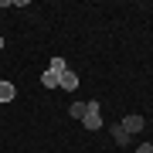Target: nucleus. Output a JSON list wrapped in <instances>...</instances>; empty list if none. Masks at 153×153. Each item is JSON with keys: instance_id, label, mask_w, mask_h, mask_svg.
Wrapping results in <instances>:
<instances>
[{"instance_id": "1", "label": "nucleus", "mask_w": 153, "mask_h": 153, "mask_svg": "<svg viewBox=\"0 0 153 153\" xmlns=\"http://www.w3.org/2000/svg\"><path fill=\"white\" fill-rule=\"evenodd\" d=\"M85 129H99L102 126V112H99V102H85Z\"/></svg>"}, {"instance_id": "2", "label": "nucleus", "mask_w": 153, "mask_h": 153, "mask_svg": "<svg viewBox=\"0 0 153 153\" xmlns=\"http://www.w3.org/2000/svg\"><path fill=\"white\" fill-rule=\"evenodd\" d=\"M119 126H123L126 133H129V136H136V133L143 129V126H146V119H143V116H126V119H123Z\"/></svg>"}, {"instance_id": "3", "label": "nucleus", "mask_w": 153, "mask_h": 153, "mask_svg": "<svg viewBox=\"0 0 153 153\" xmlns=\"http://www.w3.org/2000/svg\"><path fill=\"white\" fill-rule=\"evenodd\" d=\"M58 88H65V92H75V88H78V75H75V71H65V75H58Z\"/></svg>"}, {"instance_id": "4", "label": "nucleus", "mask_w": 153, "mask_h": 153, "mask_svg": "<svg viewBox=\"0 0 153 153\" xmlns=\"http://www.w3.org/2000/svg\"><path fill=\"white\" fill-rule=\"evenodd\" d=\"M109 133H112V140H116V143H119V146H126V143H129V140H133V136H129V133H126V129H123V126H119V123H116V126H112V129H109Z\"/></svg>"}, {"instance_id": "5", "label": "nucleus", "mask_w": 153, "mask_h": 153, "mask_svg": "<svg viewBox=\"0 0 153 153\" xmlns=\"http://www.w3.org/2000/svg\"><path fill=\"white\" fill-rule=\"evenodd\" d=\"M14 95H17V88H14L10 82H0V102H10Z\"/></svg>"}, {"instance_id": "6", "label": "nucleus", "mask_w": 153, "mask_h": 153, "mask_svg": "<svg viewBox=\"0 0 153 153\" xmlns=\"http://www.w3.org/2000/svg\"><path fill=\"white\" fill-rule=\"evenodd\" d=\"M48 71H55V75H65V71H68V61H65V58H51Z\"/></svg>"}, {"instance_id": "7", "label": "nucleus", "mask_w": 153, "mask_h": 153, "mask_svg": "<svg viewBox=\"0 0 153 153\" xmlns=\"http://www.w3.org/2000/svg\"><path fill=\"white\" fill-rule=\"evenodd\" d=\"M41 85L44 88H58V75H55V71H44V75H41Z\"/></svg>"}, {"instance_id": "8", "label": "nucleus", "mask_w": 153, "mask_h": 153, "mask_svg": "<svg viewBox=\"0 0 153 153\" xmlns=\"http://www.w3.org/2000/svg\"><path fill=\"white\" fill-rule=\"evenodd\" d=\"M68 116H75V119H85V102H71V105H68Z\"/></svg>"}, {"instance_id": "9", "label": "nucleus", "mask_w": 153, "mask_h": 153, "mask_svg": "<svg viewBox=\"0 0 153 153\" xmlns=\"http://www.w3.org/2000/svg\"><path fill=\"white\" fill-rule=\"evenodd\" d=\"M136 153H153V143H140V146H136Z\"/></svg>"}, {"instance_id": "10", "label": "nucleus", "mask_w": 153, "mask_h": 153, "mask_svg": "<svg viewBox=\"0 0 153 153\" xmlns=\"http://www.w3.org/2000/svg\"><path fill=\"white\" fill-rule=\"evenodd\" d=\"M0 48H4V38H0Z\"/></svg>"}]
</instances>
